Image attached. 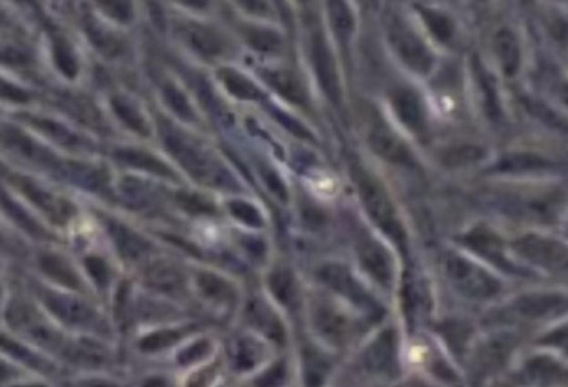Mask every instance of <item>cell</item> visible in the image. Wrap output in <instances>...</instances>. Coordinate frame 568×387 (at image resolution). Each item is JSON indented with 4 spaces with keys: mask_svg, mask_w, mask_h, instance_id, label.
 <instances>
[{
    "mask_svg": "<svg viewBox=\"0 0 568 387\" xmlns=\"http://www.w3.org/2000/svg\"><path fill=\"white\" fill-rule=\"evenodd\" d=\"M218 79L226 86V89L240 100H260L264 99V92L257 87V84L245 77L242 72L236 69L218 70Z\"/></svg>",
    "mask_w": 568,
    "mask_h": 387,
    "instance_id": "26",
    "label": "cell"
},
{
    "mask_svg": "<svg viewBox=\"0 0 568 387\" xmlns=\"http://www.w3.org/2000/svg\"><path fill=\"white\" fill-rule=\"evenodd\" d=\"M310 57H312L315 76H317V80L324 90L325 96L332 100L333 104H339L342 99L339 72H337V66L333 60L332 50L329 49L327 40L320 32H317L312 37Z\"/></svg>",
    "mask_w": 568,
    "mask_h": 387,
    "instance_id": "10",
    "label": "cell"
},
{
    "mask_svg": "<svg viewBox=\"0 0 568 387\" xmlns=\"http://www.w3.org/2000/svg\"><path fill=\"white\" fill-rule=\"evenodd\" d=\"M473 72H475V77L481 86L483 109H485L487 117L492 120H499L502 117V107H500L497 82L493 79V76L482 66L479 59H473Z\"/></svg>",
    "mask_w": 568,
    "mask_h": 387,
    "instance_id": "24",
    "label": "cell"
},
{
    "mask_svg": "<svg viewBox=\"0 0 568 387\" xmlns=\"http://www.w3.org/2000/svg\"><path fill=\"white\" fill-rule=\"evenodd\" d=\"M389 40L403 64L417 74H429L433 67V56L423 40L399 17L389 24Z\"/></svg>",
    "mask_w": 568,
    "mask_h": 387,
    "instance_id": "3",
    "label": "cell"
},
{
    "mask_svg": "<svg viewBox=\"0 0 568 387\" xmlns=\"http://www.w3.org/2000/svg\"><path fill=\"white\" fill-rule=\"evenodd\" d=\"M272 116L284 126L285 129L289 130V132H292L295 137H299V139L302 140H315L314 134L307 129L302 122L294 119L292 116H289L284 110L272 107Z\"/></svg>",
    "mask_w": 568,
    "mask_h": 387,
    "instance_id": "47",
    "label": "cell"
},
{
    "mask_svg": "<svg viewBox=\"0 0 568 387\" xmlns=\"http://www.w3.org/2000/svg\"><path fill=\"white\" fill-rule=\"evenodd\" d=\"M284 366H282V364H277V366L270 369L269 372H265L264 378H260V382H262V386H267V384H279V382L284 381Z\"/></svg>",
    "mask_w": 568,
    "mask_h": 387,
    "instance_id": "56",
    "label": "cell"
},
{
    "mask_svg": "<svg viewBox=\"0 0 568 387\" xmlns=\"http://www.w3.org/2000/svg\"><path fill=\"white\" fill-rule=\"evenodd\" d=\"M112 109L117 114L118 119L122 120L128 129L136 130L142 136H147L148 126L147 120L144 119V116L140 114L137 106L127 99V97H122L117 96L112 99Z\"/></svg>",
    "mask_w": 568,
    "mask_h": 387,
    "instance_id": "33",
    "label": "cell"
},
{
    "mask_svg": "<svg viewBox=\"0 0 568 387\" xmlns=\"http://www.w3.org/2000/svg\"><path fill=\"white\" fill-rule=\"evenodd\" d=\"M247 40L255 50L265 54H275L282 49V39L274 30L255 27L247 32Z\"/></svg>",
    "mask_w": 568,
    "mask_h": 387,
    "instance_id": "42",
    "label": "cell"
},
{
    "mask_svg": "<svg viewBox=\"0 0 568 387\" xmlns=\"http://www.w3.org/2000/svg\"><path fill=\"white\" fill-rule=\"evenodd\" d=\"M184 336V331L180 329H164L154 334H148L147 338L140 341V349L144 352H157L162 349L170 348L172 344L178 342Z\"/></svg>",
    "mask_w": 568,
    "mask_h": 387,
    "instance_id": "43",
    "label": "cell"
},
{
    "mask_svg": "<svg viewBox=\"0 0 568 387\" xmlns=\"http://www.w3.org/2000/svg\"><path fill=\"white\" fill-rule=\"evenodd\" d=\"M461 242L472 249L473 252H477L482 258L490 260L492 264H495L497 268L509 270V272L517 270L510 264L509 259L505 258L503 242L492 229L477 226V228L472 229L471 232H467L465 236H462Z\"/></svg>",
    "mask_w": 568,
    "mask_h": 387,
    "instance_id": "13",
    "label": "cell"
},
{
    "mask_svg": "<svg viewBox=\"0 0 568 387\" xmlns=\"http://www.w3.org/2000/svg\"><path fill=\"white\" fill-rule=\"evenodd\" d=\"M260 76L265 80V84L270 86L285 100L297 106H304L307 102L304 86L292 72L284 69H264L260 72Z\"/></svg>",
    "mask_w": 568,
    "mask_h": 387,
    "instance_id": "17",
    "label": "cell"
},
{
    "mask_svg": "<svg viewBox=\"0 0 568 387\" xmlns=\"http://www.w3.org/2000/svg\"><path fill=\"white\" fill-rule=\"evenodd\" d=\"M15 372H14V369L7 366V364H4L2 361H0V381H7V379L12 378Z\"/></svg>",
    "mask_w": 568,
    "mask_h": 387,
    "instance_id": "59",
    "label": "cell"
},
{
    "mask_svg": "<svg viewBox=\"0 0 568 387\" xmlns=\"http://www.w3.org/2000/svg\"><path fill=\"white\" fill-rule=\"evenodd\" d=\"M270 289L274 292L275 298L279 299L285 306H294L297 302V282H295L294 274L287 269H279L269 279Z\"/></svg>",
    "mask_w": 568,
    "mask_h": 387,
    "instance_id": "35",
    "label": "cell"
},
{
    "mask_svg": "<svg viewBox=\"0 0 568 387\" xmlns=\"http://www.w3.org/2000/svg\"><path fill=\"white\" fill-rule=\"evenodd\" d=\"M198 288L202 289L207 298L217 299V300H227L234 296L230 284L210 272H204L198 276Z\"/></svg>",
    "mask_w": 568,
    "mask_h": 387,
    "instance_id": "45",
    "label": "cell"
},
{
    "mask_svg": "<svg viewBox=\"0 0 568 387\" xmlns=\"http://www.w3.org/2000/svg\"><path fill=\"white\" fill-rule=\"evenodd\" d=\"M7 322L19 332L29 336L34 342L44 346L50 351H56L62 346V338L56 329L40 318L36 309L30 308L24 302H12L7 309Z\"/></svg>",
    "mask_w": 568,
    "mask_h": 387,
    "instance_id": "6",
    "label": "cell"
},
{
    "mask_svg": "<svg viewBox=\"0 0 568 387\" xmlns=\"http://www.w3.org/2000/svg\"><path fill=\"white\" fill-rule=\"evenodd\" d=\"M60 176H64L70 182L77 184L80 188L88 190H100L102 186L106 184L107 176L102 169H98L96 166H87V164H77V162H66L59 164Z\"/></svg>",
    "mask_w": 568,
    "mask_h": 387,
    "instance_id": "22",
    "label": "cell"
},
{
    "mask_svg": "<svg viewBox=\"0 0 568 387\" xmlns=\"http://www.w3.org/2000/svg\"><path fill=\"white\" fill-rule=\"evenodd\" d=\"M493 47L500 62V67L507 77L517 76L520 69V44L517 36L509 29H502L497 32L493 39Z\"/></svg>",
    "mask_w": 568,
    "mask_h": 387,
    "instance_id": "18",
    "label": "cell"
},
{
    "mask_svg": "<svg viewBox=\"0 0 568 387\" xmlns=\"http://www.w3.org/2000/svg\"><path fill=\"white\" fill-rule=\"evenodd\" d=\"M522 104L532 117L543 122L545 126H549L550 129L565 130V126H567L565 119L560 117L555 110L550 109L549 106H545L543 102L532 99V97H522Z\"/></svg>",
    "mask_w": 568,
    "mask_h": 387,
    "instance_id": "39",
    "label": "cell"
},
{
    "mask_svg": "<svg viewBox=\"0 0 568 387\" xmlns=\"http://www.w3.org/2000/svg\"><path fill=\"white\" fill-rule=\"evenodd\" d=\"M212 374H214L212 369H206V371H202V372H198L197 376H194L192 381L187 384V387H200V384H202V387H206L207 382H210Z\"/></svg>",
    "mask_w": 568,
    "mask_h": 387,
    "instance_id": "57",
    "label": "cell"
},
{
    "mask_svg": "<svg viewBox=\"0 0 568 387\" xmlns=\"http://www.w3.org/2000/svg\"><path fill=\"white\" fill-rule=\"evenodd\" d=\"M39 298L44 300V304L57 316V318L76 328H88L96 324L97 314L96 311L87 306L84 300L66 294L54 292L49 289H39Z\"/></svg>",
    "mask_w": 568,
    "mask_h": 387,
    "instance_id": "9",
    "label": "cell"
},
{
    "mask_svg": "<svg viewBox=\"0 0 568 387\" xmlns=\"http://www.w3.org/2000/svg\"><path fill=\"white\" fill-rule=\"evenodd\" d=\"M327 7H329L330 24H332V29L337 39L347 46V42L352 37L353 27H355L352 12L345 2H339V0L329 2Z\"/></svg>",
    "mask_w": 568,
    "mask_h": 387,
    "instance_id": "32",
    "label": "cell"
},
{
    "mask_svg": "<svg viewBox=\"0 0 568 387\" xmlns=\"http://www.w3.org/2000/svg\"><path fill=\"white\" fill-rule=\"evenodd\" d=\"M244 5H247V9L255 10L257 14H265L269 12V7L265 2H244Z\"/></svg>",
    "mask_w": 568,
    "mask_h": 387,
    "instance_id": "58",
    "label": "cell"
},
{
    "mask_svg": "<svg viewBox=\"0 0 568 387\" xmlns=\"http://www.w3.org/2000/svg\"><path fill=\"white\" fill-rule=\"evenodd\" d=\"M180 204L182 208L190 210V212H212L214 209L206 202L204 199L196 198V196H180Z\"/></svg>",
    "mask_w": 568,
    "mask_h": 387,
    "instance_id": "55",
    "label": "cell"
},
{
    "mask_svg": "<svg viewBox=\"0 0 568 387\" xmlns=\"http://www.w3.org/2000/svg\"><path fill=\"white\" fill-rule=\"evenodd\" d=\"M317 324L325 338L332 339V341L343 339V332H345L343 319L337 316L330 309H320L317 312Z\"/></svg>",
    "mask_w": 568,
    "mask_h": 387,
    "instance_id": "46",
    "label": "cell"
},
{
    "mask_svg": "<svg viewBox=\"0 0 568 387\" xmlns=\"http://www.w3.org/2000/svg\"><path fill=\"white\" fill-rule=\"evenodd\" d=\"M86 268L90 272V276L97 280L98 286H106V282L108 280V268L102 259H86Z\"/></svg>",
    "mask_w": 568,
    "mask_h": 387,
    "instance_id": "53",
    "label": "cell"
},
{
    "mask_svg": "<svg viewBox=\"0 0 568 387\" xmlns=\"http://www.w3.org/2000/svg\"><path fill=\"white\" fill-rule=\"evenodd\" d=\"M260 358V351L252 341L244 339L237 342L236 362L240 369H252Z\"/></svg>",
    "mask_w": 568,
    "mask_h": 387,
    "instance_id": "48",
    "label": "cell"
},
{
    "mask_svg": "<svg viewBox=\"0 0 568 387\" xmlns=\"http://www.w3.org/2000/svg\"><path fill=\"white\" fill-rule=\"evenodd\" d=\"M36 129L40 130L42 134H46L47 137L57 142L66 149H84L87 148V140L82 139L76 132H72L69 127L62 126L60 122L56 120L44 119V117H27Z\"/></svg>",
    "mask_w": 568,
    "mask_h": 387,
    "instance_id": "23",
    "label": "cell"
},
{
    "mask_svg": "<svg viewBox=\"0 0 568 387\" xmlns=\"http://www.w3.org/2000/svg\"><path fill=\"white\" fill-rule=\"evenodd\" d=\"M393 352H395V339L389 331L383 332L382 336L369 348L365 354V362L372 369H385L392 362Z\"/></svg>",
    "mask_w": 568,
    "mask_h": 387,
    "instance_id": "34",
    "label": "cell"
},
{
    "mask_svg": "<svg viewBox=\"0 0 568 387\" xmlns=\"http://www.w3.org/2000/svg\"><path fill=\"white\" fill-rule=\"evenodd\" d=\"M108 232H110V238L114 240L120 256L130 259V260H137L142 256H146L148 249H150V244H148L147 240L142 238V236H138L137 232H134L127 226H122V224H117V222H110Z\"/></svg>",
    "mask_w": 568,
    "mask_h": 387,
    "instance_id": "19",
    "label": "cell"
},
{
    "mask_svg": "<svg viewBox=\"0 0 568 387\" xmlns=\"http://www.w3.org/2000/svg\"><path fill=\"white\" fill-rule=\"evenodd\" d=\"M116 159L126 164V166L134 168V169L147 170V172H152L160 178H168V179L176 178V174L170 170L167 164L146 150L130 149V148L117 149L116 150Z\"/></svg>",
    "mask_w": 568,
    "mask_h": 387,
    "instance_id": "21",
    "label": "cell"
},
{
    "mask_svg": "<svg viewBox=\"0 0 568 387\" xmlns=\"http://www.w3.org/2000/svg\"><path fill=\"white\" fill-rule=\"evenodd\" d=\"M0 148L30 164L44 166L47 169L59 168V160L52 156L50 150L12 126H0Z\"/></svg>",
    "mask_w": 568,
    "mask_h": 387,
    "instance_id": "7",
    "label": "cell"
},
{
    "mask_svg": "<svg viewBox=\"0 0 568 387\" xmlns=\"http://www.w3.org/2000/svg\"><path fill=\"white\" fill-rule=\"evenodd\" d=\"M369 142L375 150V154L383 159L392 164H399V166H407V168L415 166L411 150L403 144V140L399 136H395L392 130L387 129L385 126L373 127L369 136Z\"/></svg>",
    "mask_w": 568,
    "mask_h": 387,
    "instance_id": "15",
    "label": "cell"
},
{
    "mask_svg": "<svg viewBox=\"0 0 568 387\" xmlns=\"http://www.w3.org/2000/svg\"><path fill=\"white\" fill-rule=\"evenodd\" d=\"M319 278L335 292L350 299L359 308L365 309L372 314L380 312V308L375 304V300L369 296V292L362 288V284L353 278L352 272L345 266L327 264L319 270Z\"/></svg>",
    "mask_w": 568,
    "mask_h": 387,
    "instance_id": "8",
    "label": "cell"
},
{
    "mask_svg": "<svg viewBox=\"0 0 568 387\" xmlns=\"http://www.w3.org/2000/svg\"><path fill=\"white\" fill-rule=\"evenodd\" d=\"M12 182L17 189L29 199L32 204H36L40 210H44L46 216H49L54 222H66L74 214V208L64 199L57 198L50 190L40 188L34 180L27 178H12Z\"/></svg>",
    "mask_w": 568,
    "mask_h": 387,
    "instance_id": "11",
    "label": "cell"
},
{
    "mask_svg": "<svg viewBox=\"0 0 568 387\" xmlns=\"http://www.w3.org/2000/svg\"><path fill=\"white\" fill-rule=\"evenodd\" d=\"M487 158V149L482 146H457L451 149L443 150L441 154V162L445 168L457 169L479 164Z\"/></svg>",
    "mask_w": 568,
    "mask_h": 387,
    "instance_id": "29",
    "label": "cell"
},
{
    "mask_svg": "<svg viewBox=\"0 0 568 387\" xmlns=\"http://www.w3.org/2000/svg\"><path fill=\"white\" fill-rule=\"evenodd\" d=\"M0 206L7 212L9 216L19 228L24 229L25 232H29L32 238H47V232L46 229L40 226L39 222L36 219L30 216L29 212H25L24 209L20 208L17 202H14L9 198V194H5L4 190H0Z\"/></svg>",
    "mask_w": 568,
    "mask_h": 387,
    "instance_id": "31",
    "label": "cell"
},
{
    "mask_svg": "<svg viewBox=\"0 0 568 387\" xmlns=\"http://www.w3.org/2000/svg\"><path fill=\"white\" fill-rule=\"evenodd\" d=\"M0 246H4V239H2V234H0Z\"/></svg>",
    "mask_w": 568,
    "mask_h": 387,
    "instance_id": "63",
    "label": "cell"
},
{
    "mask_svg": "<svg viewBox=\"0 0 568 387\" xmlns=\"http://www.w3.org/2000/svg\"><path fill=\"white\" fill-rule=\"evenodd\" d=\"M549 168H552V162L533 152H512L497 160L492 166L490 172L522 174V172H533V170L549 169Z\"/></svg>",
    "mask_w": 568,
    "mask_h": 387,
    "instance_id": "20",
    "label": "cell"
},
{
    "mask_svg": "<svg viewBox=\"0 0 568 387\" xmlns=\"http://www.w3.org/2000/svg\"><path fill=\"white\" fill-rule=\"evenodd\" d=\"M144 387H168L166 379L162 378H150L144 382Z\"/></svg>",
    "mask_w": 568,
    "mask_h": 387,
    "instance_id": "60",
    "label": "cell"
},
{
    "mask_svg": "<svg viewBox=\"0 0 568 387\" xmlns=\"http://www.w3.org/2000/svg\"><path fill=\"white\" fill-rule=\"evenodd\" d=\"M259 172L262 176V180H264L267 189L270 190L275 198L280 199L282 202H287L289 200V190L285 188L282 178L274 169H270L269 166H260Z\"/></svg>",
    "mask_w": 568,
    "mask_h": 387,
    "instance_id": "49",
    "label": "cell"
},
{
    "mask_svg": "<svg viewBox=\"0 0 568 387\" xmlns=\"http://www.w3.org/2000/svg\"><path fill=\"white\" fill-rule=\"evenodd\" d=\"M357 252L362 268L383 286H390L392 282V256L377 239L362 236L357 242Z\"/></svg>",
    "mask_w": 568,
    "mask_h": 387,
    "instance_id": "12",
    "label": "cell"
},
{
    "mask_svg": "<svg viewBox=\"0 0 568 387\" xmlns=\"http://www.w3.org/2000/svg\"><path fill=\"white\" fill-rule=\"evenodd\" d=\"M162 94H164V100H166L167 106L170 107V110L176 114L178 119L186 120V122H194L196 120L194 109L188 104L187 96L182 90L176 87V86H172V84H166L164 89H162Z\"/></svg>",
    "mask_w": 568,
    "mask_h": 387,
    "instance_id": "40",
    "label": "cell"
},
{
    "mask_svg": "<svg viewBox=\"0 0 568 387\" xmlns=\"http://www.w3.org/2000/svg\"><path fill=\"white\" fill-rule=\"evenodd\" d=\"M39 264L40 269L56 282H59L66 288L80 289L79 276L76 269L70 266L69 260L60 258L57 254H42L39 258Z\"/></svg>",
    "mask_w": 568,
    "mask_h": 387,
    "instance_id": "25",
    "label": "cell"
},
{
    "mask_svg": "<svg viewBox=\"0 0 568 387\" xmlns=\"http://www.w3.org/2000/svg\"><path fill=\"white\" fill-rule=\"evenodd\" d=\"M177 36L198 56L212 59L222 54L224 42L217 36V32L206 25L194 22H182L177 25Z\"/></svg>",
    "mask_w": 568,
    "mask_h": 387,
    "instance_id": "14",
    "label": "cell"
},
{
    "mask_svg": "<svg viewBox=\"0 0 568 387\" xmlns=\"http://www.w3.org/2000/svg\"><path fill=\"white\" fill-rule=\"evenodd\" d=\"M208 352H210V342L208 341H197L192 346H188L178 354V362L180 364H194L197 361L206 358Z\"/></svg>",
    "mask_w": 568,
    "mask_h": 387,
    "instance_id": "51",
    "label": "cell"
},
{
    "mask_svg": "<svg viewBox=\"0 0 568 387\" xmlns=\"http://www.w3.org/2000/svg\"><path fill=\"white\" fill-rule=\"evenodd\" d=\"M54 59H56V64H57L60 72L66 77L74 79L77 76L79 62H77V57H76L72 46L67 40L62 39V37L54 40Z\"/></svg>",
    "mask_w": 568,
    "mask_h": 387,
    "instance_id": "41",
    "label": "cell"
},
{
    "mask_svg": "<svg viewBox=\"0 0 568 387\" xmlns=\"http://www.w3.org/2000/svg\"><path fill=\"white\" fill-rule=\"evenodd\" d=\"M228 210H230V214H232L237 220H240L242 224L248 226V228H264V218H262V214H260L259 209L255 208L254 204H250V202H245V200H240V199L230 200V202H228Z\"/></svg>",
    "mask_w": 568,
    "mask_h": 387,
    "instance_id": "44",
    "label": "cell"
},
{
    "mask_svg": "<svg viewBox=\"0 0 568 387\" xmlns=\"http://www.w3.org/2000/svg\"><path fill=\"white\" fill-rule=\"evenodd\" d=\"M147 282L162 292H178L184 286V276L174 266L158 262L154 268L148 269Z\"/></svg>",
    "mask_w": 568,
    "mask_h": 387,
    "instance_id": "30",
    "label": "cell"
},
{
    "mask_svg": "<svg viewBox=\"0 0 568 387\" xmlns=\"http://www.w3.org/2000/svg\"><path fill=\"white\" fill-rule=\"evenodd\" d=\"M0 97L12 100V102H27L29 94L19 89V87H15V86H12L9 82L0 79Z\"/></svg>",
    "mask_w": 568,
    "mask_h": 387,
    "instance_id": "54",
    "label": "cell"
},
{
    "mask_svg": "<svg viewBox=\"0 0 568 387\" xmlns=\"http://www.w3.org/2000/svg\"><path fill=\"white\" fill-rule=\"evenodd\" d=\"M447 274L453 286L469 298H492L500 290V282L497 279L490 276L485 269L479 268L477 264L461 256L449 258Z\"/></svg>",
    "mask_w": 568,
    "mask_h": 387,
    "instance_id": "4",
    "label": "cell"
},
{
    "mask_svg": "<svg viewBox=\"0 0 568 387\" xmlns=\"http://www.w3.org/2000/svg\"><path fill=\"white\" fill-rule=\"evenodd\" d=\"M565 299L555 294H537V296H527V298L519 299L517 309H519L522 316L527 318H542L547 316L550 312L563 308Z\"/></svg>",
    "mask_w": 568,
    "mask_h": 387,
    "instance_id": "27",
    "label": "cell"
},
{
    "mask_svg": "<svg viewBox=\"0 0 568 387\" xmlns=\"http://www.w3.org/2000/svg\"><path fill=\"white\" fill-rule=\"evenodd\" d=\"M392 106L399 120L407 129L421 134L427 127L425 109L417 92L411 89H399L392 96Z\"/></svg>",
    "mask_w": 568,
    "mask_h": 387,
    "instance_id": "16",
    "label": "cell"
},
{
    "mask_svg": "<svg viewBox=\"0 0 568 387\" xmlns=\"http://www.w3.org/2000/svg\"><path fill=\"white\" fill-rule=\"evenodd\" d=\"M513 250L540 268L549 270H565L567 268V248L555 239L527 234L513 242Z\"/></svg>",
    "mask_w": 568,
    "mask_h": 387,
    "instance_id": "5",
    "label": "cell"
},
{
    "mask_svg": "<svg viewBox=\"0 0 568 387\" xmlns=\"http://www.w3.org/2000/svg\"><path fill=\"white\" fill-rule=\"evenodd\" d=\"M15 387H44V386H40V384H30V386H15Z\"/></svg>",
    "mask_w": 568,
    "mask_h": 387,
    "instance_id": "62",
    "label": "cell"
},
{
    "mask_svg": "<svg viewBox=\"0 0 568 387\" xmlns=\"http://www.w3.org/2000/svg\"><path fill=\"white\" fill-rule=\"evenodd\" d=\"M0 349H2L4 352L10 354L12 358H15L17 361H20V362H24L25 366L36 369V371H40V372H50V369H52V366H50L46 359L39 358L36 352H32L29 349L24 348L22 344L12 341V339L7 338V336H0Z\"/></svg>",
    "mask_w": 568,
    "mask_h": 387,
    "instance_id": "36",
    "label": "cell"
},
{
    "mask_svg": "<svg viewBox=\"0 0 568 387\" xmlns=\"http://www.w3.org/2000/svg\"><path fill=\"white\" fill-rule=\"evenodd\" d=\"M87 387H117L110 382H90Z\"/></svg>",
    "mask_w": 568,
    "mask_h": 387,
    "instance_id": "61",
    "label": "cell"
},
{
    "mask_svg": "<svg viewBox=\"0 0 568 387\" xmlns=\"http://www.w3.org/2000/svg\"><path fill=\"white\" fill-rule=\"evenodd\" d=\"M250 321L254 322L255 328L262 331L265 336L280 341L284 338V328L282 322L275 316L274 311L269 308L265 302L255 300L250 306Z\"/></svg>",
    "mask_w": 568,
    "mask_h": 387,
    "instance_id": "28",
    "label": "cell"
},
{
    "mask_svg": "<svg viewBox=\"0 0 568 387\" xmlns=\"http://www.w3.org/2000/svg\"><path fill=\"white\" fill-rule=\"evenodd\" d=\"M102 9L107 12L110 17L120 22H128L132 19V7L127 2H102Z\"/></svg>",
    "mask_w": 568,
    "mask_h": 387,
    "instance_id": "52",
    "label": "cell"
},
{
    "mask_svg": "<svg viewBox=\"0 0 568 387\" xmlns=\"http://www.w3.org/2000/svg\"><path fill=\"white\" fill-rule=\"evenodd\" d=\"M88 37L92 40V44L97 47L104 56L107 57H116L118 54H122V40L116 37L110 30H106L102 25H97L96 22H90L87 25Z\"/></svg>",
    "mask_w": 568,
    "mask_h": 387,
    "instance_id": "38",
    "label": "cell"
},
{
    "mask_svg": "<svg viewBox=\"0 0 568 387\" xmlns=\"http://www.w3.org/2000/svg\"><path fill=\"white\" fill-rule=\"evenodd\" d=\"M160 136L166 149L194 179L217 189H238L236 178L228 172L226 166L200 144H197L196 140L187 137L180 130L174 129L168 122L160 124Z\"/></svg>",
    "mask_w": 568,
    "mask_h": 387,
    "instance_id": "1",
    "label": "cell"
},
{
    "mask_svg": "<svg viewBox=\"0 0 568 387\" xmlns=\"http://www.w3.org/2000/svg\"><path fill=\"white\" fill-rule=\"evenodd\" d=\"M359 194L362 199L363 208L370 216L373 224L392 238L401 248H405V230L402 222L397 216L392 199L379 180L362 174L359 176Z\"/></svg>",
    "mask_w": 568,
    "mask_h": 387,
    "instance_id": "2",
    "label": "cell"
},
{
    "mask_svg": "<svg viewBox=\"0 0 568 387\" xmlns=\"http://www.w3.org/2000/svg\"><path fill=\"white\" fill-rule=\"evenodd\" d=\"M417 10L421 14L427 27L431 32V36L441 42H449L453 37V32H455V25L451 22L449 15L441 14L439 10L429 9V7H421L417 5Z\"/></svg>",
    "mask_w": 568,
    "mask_h": 387,
    "instance_id": "37",
    "label": "cell"
},
{
    "mask_svg": "<svg viewBox=\"0 0 568 387\" xmlns=\"http://www.w3.org/2000/svg\"><path fill=\"white\" fill-rule=\"evenodd\" d=\"M72 358L77 359L79 362H86V364H98L104 359V352L96 344L80 342L79 346L72 351Z\"/></svg>",
    "mask_w": 568,
    "mask_h": 387,
    "instance_id": "50",
    "label": "cell"
}]
</instances>
